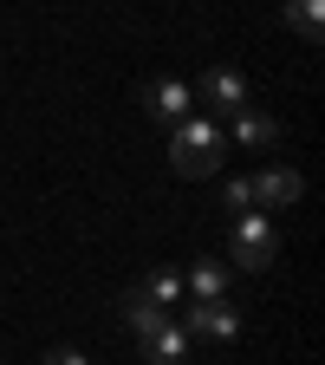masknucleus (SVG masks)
Segmentation results:
<instances>
[{
  "label": "nucleus",
  "mask_w": 325,
  "mask_h": 365,
  "mask_svg": "<svg viewBox=\"0 0 325 365\" xmlns=\"http://www.w3.org/2000/svg\"><path fill=\"white\" fill-rule=\"evenodd\" d=\"M144 111L156 118V124H182L196 111V85H182V78H150L144 85Z\"/></svg>",
  "instance_id": "6"
},
{
  "label": "nucleus",
  "mask_w": 325,
  "mask_h": 365,
  "mask_svg": "<svg viewBox=\"0 0 325 365\" xmlns=\"http://www.w3.org/2000/svg\"><path fill=\"white\" fill-rule=\"evenodd\" d=\"M176 327L189 333V339H196V333H202V339H235V333H241V307H235V300H189Z\"/></svg>",
  "instance_id": "3"
},
{
  "label": "nucleus",
  "mask_w": 325,
  "mask_h": 365,
  "mask_svg": "<svg viewBox=\"0 0 325 365\" xmlns=\"http://www.w3.org/2000/svg\"><path fill=\"white\" fill-rule=\"evenodd\" d=\"M124 327H130L137 339H150V333H163V327H169V313H163L156 300H144V294L130 287V294H124Z\"/></svg>",
  "instance_id": "10"
},
{
  "label": "nucleus",
  "mask_w": 325,
  "mask_h": 365,
  "mask_svg": "<svg viewBox=\"0 0 325 365\" xmlns=\"http://www.w3.org/2000/svg\"><path fill=\"white\" fill-rule=\"evenodd\" d=\"M46 365H91L78 346H53V352H46Z\"/></svg>",
  "instance_id": "14"
},
{
  "label": "nucleus",
  "mask_w": 325,
  "mask_h": 365,
  "mask_svg": "<svg viewBox=\"0 0 325 365\" xmlns=\"http://www.w3.org/2000/svg\"><path fill=\"white\" fill-rule=\"evenodd\" d=\"M228 248H235V267L260 274V267H273V255H280V228H273L267 209H241L235 228H228Z\"/></svg>",
  "instance_id": "2"
},
{
  "label": "nucleus",
  "mask_w": 325,
  "mask_h": 365,
  "mask_svg": "<svg viewBox=\"0 0 325 365\" xmlns=\"http://www.w3.org/2000/svg\"><path fill=\"white\" fill-rule=\"evenodd\" d=\"M182 294L189 300H228V261H196L182 274Z\"/></svg>",
  "instance_id": "8"
},
{
  "label": "nucleus",
  "mask_w": 325,
  "mask_h": 365,
  "mask_svg": "<svg viewBox=\"0 0 325 365\" xmlns=\"http://www.w3.org/2000/svg\"><path fill=\"white\" fill-rule=\"evenodd\" d=\"M196 105H215L221 118H235V111L247 105V78H241L235 66H208L202 85H196Z\"/></svg>",
  "instance_id": "4"
},
{
  "label": "nucleus",
  "mask_w": 325,
  "mask_h": 365,
  "mask_svg": "<svg viewBox=\"0 0 325 365\" xmlns=\"http://www.w3.org/2000/svg\"><path fill=\"white\" fill-rule=\"evenodd\" d=\"M280 20H287L306 46H319V39H325V0H280Z\"/></svg>",
  "instance_id": "9"
},
{
  "label": "nucleus",
  "mask_w": 325,
  "mask_h": 365,
  "mask_svg": "<svg viewBox=\"0 0 325 365\" xmlns=\"http://www.w3.org/2000/svg\"><path fill=\"white\" fill-rule=\"evenodd\" d=\"M299 196H306V176L287 170V163H267V170L254 176V209H267V215H273V209H293Z\"/></svg>",
  "instance_id": "5"
},
{
  "label": "nucleus",
  "mask_w": 325,
  "mask_h": 365,
  "mask_svg": "<svg viewBox=\"0 0 325 365\" xmlns=\"http://www.w3.org/2000/svg\"><path fill=\"white\" fill-rule=\"evenodd\" d=\"M221 157H228V124H215L202 111H189L182 124H169V163H176V176L202 182V176L221 170Z\"/></svg>",
  "instance_id": "1"
},
{
  "label": "nucleus",
  "mask_w": 325,
  "mask_h": 365,
  "mask_svg": "<svg viewBox=\"0 0 325 365\" xmlns=\"http://www.w3.org/2000/svg\"><path fill=\"white\" fill-rule=\"evenodd\" d=\"M228 124H235V144L241 150H273V144H280V124H273L267 111H254V105H241Z\"/></svg>",
  "instance_id": "7"
},
{
  "label": "nucleus",
  "mask_w": 325,
  "mask_h": 365,
  "mask_svg": "<svg viewBox=\"0 0 325 365\" xmlns=\"http://www.w3.org/2000/svg\"><path fill=\"white\" fill-rule=\"evenodd\" d=\"M221 196H228V209H235V215L254 209V176H228V190H221Z\"/></svg>",
  "instance_id": "13"
},
{
  "label": "nucleus",
  "mask_w": 325,
  "mask_h": 365,
  "mask_svg": "<svg viewBox=\"0 0 325 365\" xmlns=\"http://www.w3.org/2000/svg\"><path fill=\"white\" fill-rule=\"evenodd\" d=\"M137 294H144V300H156L163 313H176V307H182V267H150Z\"/></svg>",
  "instance_id": "11"
},
{
  "label": "nucleus",
  "mask_w": 325,
  "mask_h": 365,
  "mask_svg": "<svg viewBox=\"0 0 325 365\" xmlns=\"http://www.w3.org/2000/svg\"><path fill=\"white\" fill-rule=\"evenodd\" d=\"M144 352H150V365H189V333L169 319L163 333H150V339H144Z\"/></svg>",
  "instance_id": "12"
}]
</instances>
